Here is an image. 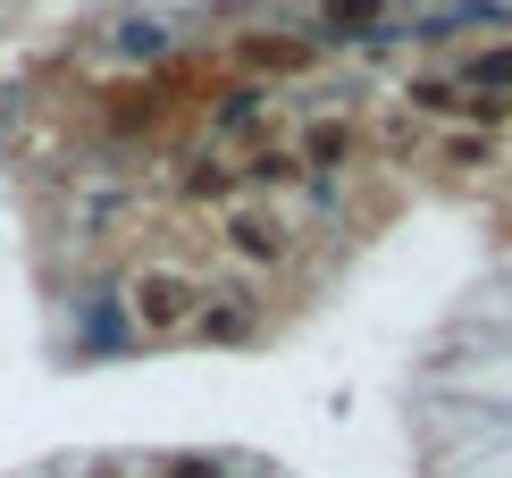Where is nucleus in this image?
I'll return each mask as SVG.
<instances>
[{
    "label": "nucleus",
    "instance_id": "f257e3e1",
    "mask_svg": "<svg viewBox=\"0 0 512 478\" xmlns=\"http://www.w3.org/2000/svg\"><path fill=\"white\" fill-rule=\"evenodd\" d=\"M126 302H135V319H143L152 336H177V328H194V311H202V294L185 286L177 269H135Z\"/></svg>",
    "mask_w": 512,
    "mask_h": 478
},
{
    "label": "nucleus",
    "instance_id": "f03ea898",
    "mask_svg": "<svg viewBox=\"0 0 512 478\" xmlns=\"http://www.w3.org/2000/svg\"><path fill=\"white\" fill-rule=\"evenodd\" d=\"M219 244L236 260H261V269H269V260H286V227H277L269 210H236V219L219 227Z\"/></svg>",
    "mask_w": 512,
    "mask_h": 478
},
{
    "label": "nucleus",
    "instance_id": "7ed1b4c3",
    "mask_svg": "<svg viewBox=\"0 0 512 478\" xmlns=\"http://www.w3.org/2000/svg\"><path fill=\"white\" fill-rule=\"evenodd\" d=\"M244 76H303L311 68V42H286V34H244Z\"/></svg>",
    "mask_w": 512,
    "mask_h": 478
},
{
    "label": "nucleus",
    "instance_id": "20e7f679",
    "mask_svg": "<svg viewBox=\"0 0 512 478\" xmlns=\"http://www.w3.org/2000/svg\"><path fill=\"white\" fill-rule=\"evenodd\" d=\"M194 336H202V344H244V336H252V302H244V294H219L210 311H194Z\"/></svg>",
    "mask_w": 512,
    "mask_h": 478
},
{
    "label": "nucleus",
    "instance_id": "39448f33",
    "mask_svg": "<svg viewBox=\"0 0 512 478\" xmlns=\"http://www.w3.org/2000/svg\"><path fill=\"white\" fill-rule=\"evenodd\" d=\"M378 17H387V0H319V34L328 42H361Z\"/></svg>",
    "mask_w": 512,
    "mask_h": 478
},
{
    "label": "nucleus",
    "instance_id": "423d86ee",
    "mask_svg": "<svg viewBox=\"0 0 512 478\" xmlns=\"http://www.w3.org/2000/svg\"><path fill=\"white\" fill-rule=\"evenodd\" d=\"M236 168H227V160H185L177 168V193H185V202H236Z\"/></svg>",
    "mask_w": 512,
    "mask_h": 478
},
{
    "label": "nucleus",
    "instance_id": "0eeeda50",
    "mask_svg": "<svg viewBox=\"0 0 512 478\" xmlns=\"http://www.w3.org/2000/svg\"><path fill=\"white\" fill-rule=\"evenodd\" d=\"M345 160H353V126L345 118H328V126L303 135V168H345Z\"/></svg>",
    "mask_w": 512,
    "mask_h": 478
},
{
    "label": "nucleus",
    "instance_id": "6e6552de",
    "mask_svg": "<svg viewBox=\"0 0 512 478\" xmlns=\"http://www.w3.org/2000/svg\"><path fill=\"white\" fill-rule=\"evenodd\" d=\"M261 110H269L261 84H236V93H219V110H210V118H219V135H244V126H261Z\"/></svg>",
    "mask_w": 512,
    "mask_h": 478
},
{
    "label": "nucleus",
    "instance_id": "1a4fd4ad",
    "mask_svg": "<svg viewBox=\"0 0 512 478\" xmlns=\"http://www.w3.org/2000/svg\"><path fill=\"white\" fill-rule=\"evenodd\" d=\"M101 118H110L118 135H143V126L160 118V101H152V93H110V101H101Z\"/></svg>",
    "mask_w": 512,
    "mask_h": 478
},
{
    "label": "nucleus",
    "instance_id": "9d476101",
    "mask_svg": "<svg viewBox=\"0 0 512 478\" xmlns=\"http://www.w3.org/2000/svg\"><path fill=\"white\" fill-rule=\"evenodd\" d=\"M462 84H479V93H512V42H496V51H479L471 68H462Z\"/></svg>",
    "mask_w": 512,
    "mask_h": 478
},
{
    "label": "nucleus",
    "instance_id": "9b49d317",
    "mask_svg": "<svg viewBox=\"0 0 512 478\" xmlns=\"http://www.w3.org/2000/svg\"><path fill=\"white\" fill-rule=\"evenodd\" d=\"M294 168H303L294 151H252V160L236 168V177H244V185H294Z\"/></svg>",
    "mask_w": 512,
    "mask_h": 478
},
{
    "label": "nucleus",
    "instance_id": "f8f14e48",
    "mask_svg": "<svg viewBox=\"0 0 512 478\" xmlns=\"http://www.w3.org/2000/svg\"><path fill=\"white\" fill-rule=\"evenodd\" d=\"M412 101H420L429 118H462V93H454V84H437V76H420V84H412Z\"/></svg>",
    "mask_w": 512,
    "mask_h": 478
},
{
    "label": "nucleus",
    "instance_id": "ddd939ff",
    "mask_svg": "<svg viewBox=\"0 0 512 478\" xmlns=\"http://www.w3.org/2000/svg\"><path fill=\"white\" fill-rule=\"evenodd\" d=\"M168 478H227V470L202 462V453H177V462H168Z\"/></svg>",
    "mask_w": 512,
    "mask_h": 478
}]
</instances>
